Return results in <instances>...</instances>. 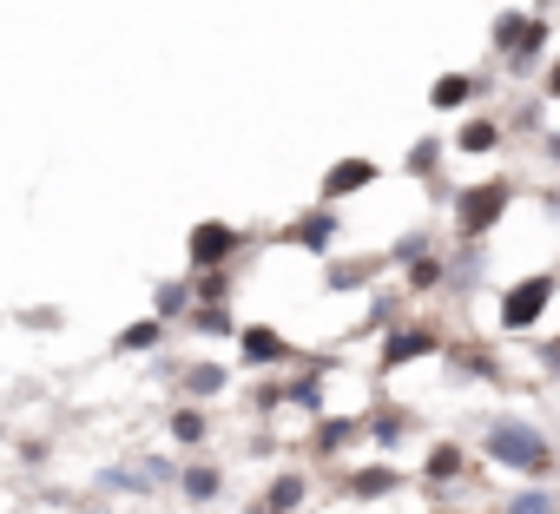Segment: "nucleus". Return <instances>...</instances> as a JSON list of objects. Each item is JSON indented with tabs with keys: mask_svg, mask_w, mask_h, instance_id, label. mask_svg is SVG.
Instances as JSON below:
<instances>
[{
	"mask_svg": "<svg viewBox=\"0 0 560 514\" xmlns=\"http://www.w3.org/2000/svg\"><path fill=\"white\" fill-rule=\"evenodd\" d=\"M481 455L501 462V468H514V475H527V481H540V475L553 468V442H547L534 422H521V416H494V422L481 429Z\"/></svg>",
	"mask_w": 560,
	"mask_h": 514,
	"instance_id": "nucleus-1",
	"label": "nucleus"
},
{
	"mask_svg": "<svg viewBox=\"0 0 560 514\" xmlns=\"http://www.w3.org/2000/svg\"><path fill=\"white\" fill-rule=\"evenodd\" d=\"M494 54L508 60V73H534V60H540V47H547V21L540 14H521V8H508V14H494Z\"/></svg>",
	"mask_w": 560,
	"mask_h": 514,
	"instance_id": "nucleus-2",
	"label": "nucleus"
},
{
	"mask_svg": "<svg viewBox=\"0 0 560 514\" xmlns=\"http://www.w3.org/2000/svg\"><path fill=\"white\" fill-rule=\"evenodd\" d=\"M508 205H514V185H508V178H481V185H462V191H455V237L468 244V237L494 231Z\"/></svg>",
	"mask_w": 560,
	"mask_h": 514,
	"instance_id": "nucleus-3",
	"label": "nucleus"
},
{
	"mask_svg": "<svg viewBox=\"0 0 560 514\" xmlns=\"http://www.w3.org/2000/svg\"><path fill=\"white\" fill-rule=\"evenodd\" d=\"M553 291H560V278L553 271H534V278H521V284H508L501 291V330H534L540 317H547V304H553Z\"/></svg>",
	"mask_w": 560,
	"mask_h": 514,
	"instance_id": "nucleus-4",
	"label": "nucleus"
},
{
	"mask_svg": "<svg viewBox=\"0 0 560 514\" xmlns=\"http://www.w3.org/2000/svg\"><path fill=\"white\" fill-rule=\"evenodd\" d=\"M237 250H244L237 224H224V218H205V224H191V237H185V265H191V271H224Z\"/></svg>",
	"mask_w": 560,
	"mask_h": 514,
	"instance_id": "nucleus-5",
	"label": "nucleus"
},
{
	"mask_svg": "<svg viewBox=\"0 0 560 514\" xmlns=\"http://www.w3.org/2000/svg\"><path fill=\"white\" fill-rule=\"evenodd\" d=\"M435 350H442V337H435L429 324H389L376 370H383V376H396V370H409V363H422V357H435Z\"/></svg>",
	"mask_w": 560,
	"mask_h": 514,
	"instance_id": "nucleus-6",
	"label": "nucleus"
},
{
	"mask_svg": "<svg viewBox=\"0 0 560 514\" xmlns=\"http://www.w3.org/2000/svg\"><path fill=\"white\" fill-rule=\"evenodd\" d=\"M237 350H244L250 370H264V363H270V370H277V363H291V337H284V330H270V324H244V330H237Z\"/></svg>",
	"mask_w": 560,
	"mask_h": 514,
	"instance_id": "nucleus-7",
	"label": "nucleus"
},
{
	"mask_svg": "<svg viewBox=\"0 0 560 514\" xmlns=\"http://www.w3.org/2000/svg\"><path fill=\"white\" fill-rule=\"evenodd\" d=\"M376 178H383L376 159H337V165L324 172V205H330V198H350V191H370Z\"/></svg>",
	"mask_w": 560,
	"mask_h": 514,
	"instance_id": "nucleus-8",
	"label": "nucleus"
},
{
	"mask_svg": "<svg viewBox=\"0 0 560 514\" xmlns=\"http://www.w3.org/2000/svg\"><path fill=\"white\" fill-rule=\"evenodd\" d=\"M284 244H291V250H330V244H337V211L317 205V211L291 218V224H284Z\"/></svg>",
	"mask_w": 560,
	"mask_h": 514,
	"instance_id": "nucleus-9",
	"label": "nucleus"
},
{
	"mask_svg": "<svg viewBox=\"0 0 560 514\" xmlns=\"http://www.w3.org/2000/svg\"><path fill=\"white\" fill-rule=\"evenodd\" d=\"M165 481H172V462H165V455H145V462L106 468V488H165Z\"/></svg>",
	"mask_w": 560,
	"mask_h": 514,
	"instance_id": "nucleus-10",
	"label": "nucleus"
},
{
	"mask_svg": "<svg viewBox=\"0 0 560 514\" xmlns=\"http://www.w3.org/2000/svg\"><path fill=\"white\" fill-rule=\"evenodd\" d=\"M343 488H350V501H376V494H396V488H402V475H396L389 462H370V468H357Z\"/></svg>",
	"mask_w": 560,
	"mask_h": 514,
	"instance_id": "nucleus-11",
	"label": "nucleus"
},
{
	"mask_svg": "<svg viewBox=\"0 0 560 514\" xmlns=\"http://www.w3.org/2000/svg\"><path fill=\"white\" fill-rule=\"evenodd\" d=\"M481 93V80L475 73H442L435 86H429V106H442V113H455V106H468Z\"/></svg>",
	"mask_w": 560,
	"mask_h": 514,
	"instance_id": "nucleus-12",
	"label": "nucleus"
},
{
	"mask_svg": "<svg viewBox=\"0 0 560 514\" xmlns=\"http://www.w3.org/2000/svg\"><path fill=\"white\" fill-rule=\"evenodd\" d=\"M455 152H468V159H481V152H501V119H468L462 132H455Z\"/></svg>",
	"mask_w": 560,
	"mask_h": 514,
	"instance_id": "nucleus-13",
	"label": "nucleus"
},
{
	"mask_svg": "<svg viewBox=\"0 0 560 514\" xmlns=\"http://www.w3.org/2000/svg\"><path fill=\"white\" fill-rule=\"evenodd\" d=\"M191 297H198V291H191V278H172V284H159V291H152V317H159V324H178V317L191 311Z\"/></svg>",
	"mask_w": 560,
	"mask_h": 514,
	"instance_id": "nucleus-14",
	"label": "nucleus"
},
{
	"mask_svg": "<svg viewBox=\"0 0 560 514\" xmlns=\"http://www.w3.org/2000/svg\"><path fill=\"white\" fill-rule=\"evenodd\" d=\"M304 494H311V481H304V475H277V481L264 488V507H270V514H298V507H304Z\"/></svg>",
	"mask_w": 560,
	"mask_h": 514,
	"instance_id": "nucleus-15",
	"label": "nucleus"
},
{
	"mask_svg": "<svg viewBox=\"0 0 560 514\" xmlns=\"http://www.w3.org/2000/svg\"><path fill=\"white\" fill-rule=\"evenodd\" d=\"M442 284H448V265H442L435 250H416V257H409V297H422V291H442Z\"/></svg>",
	"mask_w": 560,
	"mask_h": 514,
	"instance_id": "nucleus-16",
	"label": "nucleus"
},
{
	"mask_svg": "<svg viewBox=\"0 0 560 514\" xmlns=\"http://www.w3.org/2000/svg\"><path fill=\"white\" fill-rule=\"evenodd\" d=\"M185 324H191L198 337H231V330H237V324H231V311H224V304H211V297H198V304L185 311Z\"/></svg>",
	"mask_w": 560,
	"mask_h": 514,
	"instance_id": "nucleus-17",
	"label": "nucleus"
},
{
	"mask_svg": "<svg viewBox=\"0 0 560 514\" xmlns=\"http://www.w3.org/2000/svg\"><path fill=\"white\" fill-rule=\"evenodd\" d=\"M357 435H363V422H350V416H330V422H317V435H311V442H317V455H343Z\"/></svg>",
	"mask_w": 560,
	"mask_h": 514,
	"instance_id": "nucleus-18",
	"label": "nucleus"
},
{
	"mask_svg": "<svg viewBox=\"0 0 560 514\" xmlns=\"http://www.w3.org/2000/svg\"><path fill=\"white\" fill-rule=\"evenodd\" d=\"M370 278H376V257H343V265H330V271H324V284H330V291H363Z\"/></svg>",
	"mask_w": 560,
	"mask_h": 514,
	"instance_id": "nucleus-19",
	"label": "nucleus"
},
{
	"mask_svg": "<svg viewBox=\"0 0 560 514\" xmlns=\"http://www.w3.org/2000/svg\"><path fill=\"white\" fill-rule=\"evenodd\" d=\"M178 383H185V396H191V402H205V396H218V389H224V363H191Z\"/></svg>",
	"mask_w": 560,
	"mask_h": 514,
	"instance_id": "nucleus-20",
	"label": "nucleus"
},
{
	"mask_svg": "<svg viewBox=\"0 0 560 514\" xmlns=\"http://www.w3.org/2000/svg\"><path fill=\"white\" fill-rule=\"evenodd\" d=\"M178 488H185V501H211V494L224 488V475H218L211 462H198V468H185V475H178Z\"/></svg>",
	"mask_w": 560,
	"mask_h": 514,
	"instance_id": "nucleus-21",
	"label": "nucleus"
},
{
	"mask_svg": "<svg viewBox=\"0 0 560 514\" xmlns=\"http://www.w3.org/2000/svg\"><path fill=\"white\" fill-rule=\"evenodd\" d=\"M284 402H298V409H311V416H317V409H324V376L311 370V376H298V383H284Z\"/></svg>",
	"mask_w": 560,
	"mask_h": 514,
	"instance_id": "nucleus-22",
	"label": "nucleus"
},
{
	"mask_svg": "<svg viewBox=\"0 0 560 514\" xmlns=\"http://www.w3.org/2000/svg\"><path fill=\"white\" fill-rule=\"evenodd\" d=\"M402 429H409V422H402L396 409H383V416H363V435H376V448H396V442H402Z\"/></svg>",
	"mask_w": 560,
	"mask_h": 514,
	"instance_id": "nucleus-23",
	"label": "nucleus"
},
{
	"mask_svg": "<svg viewBox=\"0 0 560 514\" xmlns=\"http://www.w3.org/2000/svg\"><path fill=\"white\" fill-rule=\"evenodd\" d=\"M422 475H429V481H455V475H462V448H455V442H442V448H429V462H422Z\"/></svg>",
	"mask_w": 560,
	"mask_h": 514,
	"instance_id": "nucleus-24",
	"label": "nucleus"
},
{
	"mask_svg": "<svg viewBox=\"0 0 560 514\" xmlns=\"http://www.w3.org/2000/svg\"><path fill=\"white\" fill-rule=\"evenodd\" d=\"M508 514H560V501H553V494H547L540 481H527V488H521V494L508 501Z\"/></svg>",
	"mask_w": 560,
	"mask_h": 514,
	"instance_id": "nucleus-25",
	"label": "nucleus"
},
{
	"mask_svg": "<svg viewBox=\"0 0 560 514\" xmlns=\"http://www.w3.org/2000/svg\"><path fill=\"white\" fill-rule=\"evenodd\" d=\"M205 429H211V422H205V409H172V442H185V448H191V442H205Z\"/></svg>",
	"mask_w": 560,
	"mask_h": 514,
	"instance_id": "nucleus-26",
	"label": "nucleus"
},
{
	"mask_svg": "<svg viewBox=\"0 0 560 514\" xmlns=\"http://www.w3.org/2000/svg\"><path fill=\"white\" fill-rule=\"evenodd\" d=\"M159 337H165V324H159V317H145V324H132V330H119V343H113V350H152Z\"/></svg>",
	"mask_w": 560,
	"mask_h": 514,
	"instance_id": "nucleus-27",
	"label": "nucleus"
},
{
	"mask_svg": "<svg viewBox=\"0 0 560 514\" xmlns=\"http://www.w3.org/2000/svg\"><path fill=\"white\" fill-rule=\"evenodd\" d=\"M435 165H442V139H422V145L409 152V172H416V178H435Z\"/></svg>",
	"mask_w": 560,
	"mask_h": 514,
	"instance_id": "nucleus-28",
	"label": "nucleus"
},
{
	"mask_svg": "<svg viewBox=\"0 0 560 514\" xmlns=\"http://www.w3.org/2000/svg\"><path fill=\"white\" fill-rule=\"evenodd\" d=\"M396 317H402V291H376V297H370V324H383V330H389Z\"/></svg>",
	"mask_w": 560,
	"mask_h": 514,
	"instance_id": "nucleus-29",
	"label": "nucleus"
},
{
	"mask_svg": "<svg viewBox=\"0 0 560 514\" xmlns=\"http://www.w3.org/2000/svg\"><path fill=\"white\" fill-rule=\"evenodd\" d=\"M416 250H429V231H409V237H396V244H389V265H409Z\"/></svg>",
	"mask_w": 560,
	"mask_h": 514,
	"instance_id": "nucleus-30",
	"label": "nucleus"
},
{
	"mask_svg": "<svg viewBox=\"0 0 560 514\" xmlns=\"http://www.w3.org/2000/svg\"><path fill=\"white\" fill-rule=\"evenodd\" d=\"M540 370H547V376H560V337H553V343H540Z\"/></svg>",
	"mask_w": 560,
	"mask_h": 514,
	"instance_id": "nucleus-31",
	"label": "nucleus"
},
{
	"mask_svg": "<svg viewBox=\"0 0 560 514\" xmlns=\"http://www.w3.org/2000/svg\"><path fill=\"white\" fill-rule=\"evenodd\" d=\"M547 100H560V60L547 67Z\"/></svg>",
	"mask_w": 560,
	"mask_h": 514,
	"instance_id": "nucleus-32",
	"label": "nucleus"
},
{
	"mask_svg": "<svg viewBox=\"0 0 560 514\" xmlns=\"http://www.w3.org/2000/svg\"><path fill=\"white\" fill-rule=\"evenodd\" d=\"M547 159H553V165H560V132H547Z\"/></svg>",
	"mask_w": 560,
	"mask_h": 514,
	"instance_id": "nucleus-33",
	"label": "nucleus"
},
{
	"mask_svg": "<svg viewBox=\"0 0 560 514\" xmlns=\"http://www.w3.org/2000/svg\"><path fill=\"white\" fill-rule=\"evenodd\" d=\"M547 211H553V218H560V191H547Z\"/></svg>",
	"mask_w": 560,
	"mask_h": 514,
	"instance_id": "nucleus-34",
	"label": "nucleus"
},
{
	"mask_svg": "<svg viewBox=\"0 0 560 514\" xmlns=\"http://www.w3.org/2000/svg\"><path fill=\"white\" fill-rule=\"evenodd\" d=\"M244 514H270V507H264V501H257V507H244Z\"/></svg>",
	"mask_w": 560,
	"mask_h": 514,
	"instance_id": "nucleus-35",
	"label": "nucleus"
},
{
	"mask_svg": "<svg viewBox=\"0 0 560 514\" xmlns=\"http://www.w3.org/2000/svg\"><path fill=\"white\" fill-rule=\"evenodd\" d=\"M553 462H560V442H553Z\"/></svg>",
	"mask_w": 560,
	"mask_h": 514,
	"instance_id": "nucleus-36",
	"label": "nucleus"
}]
</instances>
